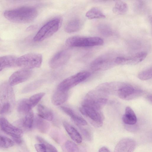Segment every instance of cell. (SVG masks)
Segmentation results:
<instances>
[{
  "instance_id": "6da1fadb",
  "label": "cell",
  "mask_w": 152,
  "mask_h": 152,
  "mask_svg": "<svg viewBox=\"0 0 152 152\" xmlns=\"http://www.w3.org/2000/svg\"><path fill=\"white\" fill-rule=\"evenodd\" d=\"M38 15L36 9L30 7H22L7 10L4 13L8 20L18 23H30L34 20Z\"/></svg>"
},
{
  "instance_id": "7a4b0ae2",
  "label": "cell",
  "mask_w": 152,
  "mask_h": 152,
  "mask_svg": "<svg viewBox=\"0 0 152 152\" xmlns=\"http://www.w3.org/2000/svg\"><path fill=\"white\" fill-rule=\"evenodd\" d=\"M8 83L0 85V114L9 113L13 110L15 104V94L13 89Z\"/></svg>"
},
{
  "instance_id": "3957f363",
  "label": "cell",
  "mask_w": 152,
  "mask_h": 152,
  "mask_svg": "<svg viewBox=\"0 0 152 152\" xmlns=\"http://www.w3.org/2000/svg\"><path fill=\"white\" fill-rule=\"evenodd\" d=\"M103 40L97 37L74 36L68 38L66 41V45L69 47H88L102 45Z\"/></svg>"
},
{
  "instance_id": "277c9868",
  "label": "cell",
  "mask_w": 152,
  "mask_h": 152,
  "mask_svg": "<svg viewBox=\"0 0 152 152\" xmlns=\"http://www.w3.org/2000/svg\"><path fill=\"white\" fill-rule=\"evenodd\" d=\"M61 23L60 19H53L46 23L38 31L33 38L36 42H40L50 37L57 31Z\"/></svg>"
},
{
  "instance_id": "5b68a950",
  "label": "cell",
  "mask_w": 152,
  "mask_h": 152,
  "mask_svg": "<svg viewBox=\"0 0 152 152\" xmlns=\"http://www.w3.org/2000/svg\"><path fill=\"white\" fill-rule=\"evenodd\" d=\"M42 60V55L38 53H30L17 58V65L23 69H30L39 67Z\"/></svg>"
},
{
  "instance_id": "8992f818",
  "label": "cell",
  "mask_w": 152,
  "mask_h": 152,
  "mask_svg": "<svg viewBox=\"0 0 152 152\" xmlns=\"http://www.w3.org/2000/svg\"><path fill=\"white\" fill-rule=\"evenodd\" d=\"M79 110L83 115L90 120L94 126L99 127L102 126L104 116L101 109L93 107L82 105Z\"/></svg>"
},
{
  "instance_id": "52a82bcc",
  "label": "cell",
  "mask_w": 152,
  "mask_h": 152,
  "mask_svg": "<svg viewBox=\"0 0 152 152\" xmlns=\"http://www.w3.org/2000/svg\"><path fill=\"white\" fill-rule=\"evenodd\" d=\"M90 75L91 73L88 71L79 72L63 80L58 85L57 89L68 91L70 89L86 80Z\"/></svg>"
},
{
  "instance_id": "ba28073f",
  "label": "cell",
  "mask_w": 152,
  "mask_h": 152,
  "mask_svg": "<svg viewBox=\"0 0 152 152\" xmlns=\"http://www.w3.org/2000/svg\"><path fill=\"white\" fill-rule=\"evenodd\" d=\"M142 93V90L135 88L130 84L123 83L117 92L120 98L126 100L135 99L141 96Z\"/></svg>"
},
{
  "instance_id": "9c48e42d",
  "label": "cell",
  "mask_w": 152,
  "mask_h": 152,
  "mask_svg": "<svg viewBox=\"0 0 152 152\" xmlns=\"http://www.w3.org/2000/svg\"><path fill=\"white\" fill-rule=\"evenodd\" d=\"M115 58L107 55H102L91 63V68L94 71L107 69L116 64L115 61Z\"/></svg>"
},
{
  "instance_id": "30bf717a",
  "label": "cell",
  "mask_w": 152,
  "mask_h": 152,
  "mask_svg": "<svg viewBox=\"0 0 152 152\" xmlns=\"http://www.w3.org/2000/svg\"><path fill=\"white\" fill-rule=\"evenodd\" d=\"M147 55V53L146 52L142 51L130 56L116 57L115 61L116 64L135 65L143 61Z\"/></svg>"
},
{
  "instance_id": "8fae6325",
  "label": "cell",
  "mask_w": 152,
  "mask_h": 152,
  "mask_svg": "<svg viewBox=\"0 0 152 152\" xmlns=\"http://www.w3.org/2000/svg\"><path fill=\"white\" fill-rule=\"evenodd\" d=\"M32 72L30 69H23L13 73L10 77L8 83L11 86L24 82L31 76Z\"/></svg>"
},
{
  "instance_id": "7c38bea8",
  "label": "cell",
  "mask_w": 152,
  "mask_h": 152,
  "mask_svg": "<svg viewBox=\"0 0 152 152\" xmlns=\"http://www.w3.org/2000/svg\"><path fill=\"white\" fill-rule=\"evenodd\" d=\"M70 56V52L67 50H62L58 52L50 60V66L53 69H56L61 66L67 61Z\"/></svg>"
},
{
  "instance_id": "4fadbf2b",
  "label": "cell",
  "mask_w": 152,
  "mask_h": 152,
  "mask_svg": "<svg viewBox=\"0 0 152 152\" xmlns=\"http://www.w3.org/2000/svg\"><path fill=\"white\" fill-rule=\"evenodd\" d=\"M0 128L3 132L13 138H21L23 134L21 129L12 125L4 118H0Z\"/></svg>"
},
{
  "instance_id": "5bb4252c",
  "label": "cell",
  "mask_w": 152,
  "mask_h": 152,
  "mask_svg": "<svg viewBox=\"0 0 152 152\" xmlns=\"http://www.w3.org/2000/svg\"><path fill=\"white\" fill-rule=\"evenodd\" d=\"M136 146V142L133 139L123 138L116 145L114 152H133Z\"/></svg>"
},
{
  "instance_id": "9a60e30c",
  "label": "cell",
  "mask_w": 152,
  "mask_h": 152,
  "mask_svg": "<svg viewBox=\"0 0 152 152\" xmlns=\"http://www.w3.org/2000/svg\"><path fill=\"white\" fill-rule=\"evenodd\" d=\"M63 124L65 129L71 138L77 143H81L82 141V137L78 131L66 121H64Z\"/></svg>"
},
{
  "instance_id": "2e32d148",
  "label": "cell",
  "mask_w": 152,
  "mask_h": 152,
  "mask_svg": "<svg viewBox=\"0 0 152 152\" xmlns=\"http://www.w3.org/2000/svg\"><path fill=\"white\" fill-rule=\"evenodd\" d=\"M17 58L12 55L0 57V72L4 69L17 66Z\"/></svg>"
},
{
  "instance_id": "e0dca14e",
  "label": "cell",
  "mask_w": 152,
  "mask_h": 152,
  "mask_svg": "<svg viewBox=\"0 0 152 152\" xmlns=\"http://www.w3.org/2000/svg\"><path fill=\"white\" fill-rule=\"evenodd\" d=\"M60 108L64 112L70 116L72 121L78 125L85 126L87 125V123L84 119L76 114L70 108L64 106H61Z\"/></svg>"
},
{
  "instance_id": "ac0fdd59",
  "label": "cell",
  "mask_w": 152,
  "mask_h": 152,
  "mask_svg": "<svg viewBox=\"0 0 152 152\" xmlns=\"http://www.w3.org/2000/svg\"><path fill=\"white\" fill-rule=\"evenodd\" d=\"M68 92L57 89L52 97L53 104L55 105H59L64 103L68 98Z\"/></svg>"
},
{
  "instance_id": "d6986e66",
  "label": "cell",
  "mask_w": 152,
  "mask_h": 152,
  "mask_svg": "<svg viewBox=\"0 0 152 152\" xmlns=\"http://www.w3.org/2000/svg\"><path fill=\"white\" fill-rule=\"evenodd\" d=\"M122 120L124 124L128 125H133L136 123V116L134 111L130 107L127 106L126 107Z\"/></svg>"
},
{
  "instance_id": "ffe728a7",
  "label": "cell",
  "mask_w": 152,
  "mask_h": 152,
  "mask_svg": "<svg viewBox=\"0 0 152 152\" xmlns=\"http://www.w3.org/2000/svg\"><path fill=\"white\" fill-rule=\"evenodd\" d=\"M81 23L78 18L72 19L68 22L64 26L65 31L68 33L76 32L79 30L81 27Z\"/></svg>"
},
{
  "instance_id": "44dd1931",
  "label": "cell",
  "mask_w": 152,
  "mask_h": 152,
  "mask_svg": "<svg viewBox=\"0 0 152 152\" xmlns=\"http://www.w3.org/2000/svg\"><path fill=\"white\" fill-rule=\"evenodd\" d=\"M38 116L47 121H51L53 118V114L51 111L44 105L39 104L37 106Z\"/></svg>"
},
{
  "instance_id": "7402d4cb",
  "label": "cell",
  "mask_w": 152,
  "mask_h": 152,
  "mask_svg": "<svg viewBox=\"0 0 152 152\" xmlns=\"http://www.w3.org/2000/svg\"><path fill=\"white\" fill-rule=\"evenodd\" d=\"M34 119V114L31 110L25 114L24 117L20 120L19 122L25 128L30 129L32 127Z\"/></svg>"
},
{
  "instance_id": "603a6c76",
  "label": "cell",
  "mask_w": 152,
  "mask_h": 152,
  "mask_svg": "<svg viewBox=\"0 0 152 152\" xmlns=\"http://www.w3.org/2000/svg\"><path fill=\"white\" fill-rule=\"evenodd\" d=\"M32 108L29 102L28 99H21L18 103L17 106V111L21 114H26L32 110Z\"/></svg>"
},
{
  "instance_id": "cb8c5ba5",
  "label": "cell",
  "mask_w": 152,
  "mask_h": 152,
  "mask_svg": "<svg viewBox=\"0 0 152 152\" xmlns=\"http://www.w3.org/2000/svg\"><path fill=\"white\" fill-rule=\"evenodd\" d=\"M128 7L127 4L121 1H117L115 2L113 8V11L115 14L123 15L128 11Z\"/></svg>"
},
{
  "instance_id": "d4e9b609",
  "label": "cell",
  "mask_w": 152,
  "mask_h": 152,
  "mask_svg": "<svg viewBox=\"0 0 152 152\" xmlns=\"http://www.w3.org/2000/svg\"><path fill=\"white\" fill-rule=\"evenodd\" d=\"M86 16L89 19L104 18L106 17L105 15L98 8L94 7L88 11Z\"/></svg>"
},
{
  "instance_id": "484cf974",
  "label": "cell",
  "mask_w": 152,
  "mask_h": 152,
  "mask_svg": "<svg viewBox=\"0 0 152 152\" xmlns=\"http://www.w3.org/2000/svg\"><path fill=\"white\" fill-rule=\"evenodd\" d=\"M35 124L37 129L42 133L47 132L50 128V125L49 123L45 120L39 116L36 118Z\"/></svg>"
},
{
  "instance_id": "4316f807",
  "label": "cell",
  "mask_w": 152,
  "mask_h": 152,
  "mask_svg": "<svg viewBox=\"0 0 152 152\" xmlns=\"http://www.w3.org/2000/svg\"><path fill=\"white\" fill-rule=\"evenodd\" d=\"M43 82L44 80H38L33 82L25 86L22 90V92L26 93L32 91L40 86Z\"/></svg>"
},
{
  "instance_id": "83f0119b",
  "label": "cell",
  "mask_w": 152,
  "mask_h": 152,
  "mask_svg": "<svg viewBox=\"0 0 152 152\" xmlns=\"http://www.w3.org/2000/svg\"><path fill=\"white\" fill-rule=\"evenodd\" d=\"M45 94L44 92L38 93L32 95L28 99L29 102L32 108L37 104Z\"/></svg>"
},
{
  "instance_id": "f1b7e54d",
  "label": "cell",
  "mask_w": 152,
  "mask_h": 152,
  "mask_svg": "<svg viewBox=\"0 0 152 152\" xmlns=\"http://www.w3.org/2000/svg\"><path fill=\"white\" fill-rule=\"evenodd\" d=\"M14 142L10 139L0 135V147L7 148L13 146Z\"/></svg>"
},
{
  "instance_id": "f546056e",
  "label": "cell",
  "mask_w": 152,
  "mask_h": 152,
  "mask_svg": "<svg viewBox=\"0 0 152 152\" xmlns=\"http://www.w3.org/2000/svg\"><path fill=\"white\" fill-rule=\"evenodd\" d=\"M36 139L40 143L43 144L46 149L49 152H58L57 149L54 146L48 142L42 137L37 136L36 137Z\"/></svg>"
},
{
  "instance_id": "4dcf8cb0",
  "label": "cell",
  "mask_w": 152,
  "mask_h": 152,
  "mask_svg": "<svg viewBox=\"0 0 152 152\" xmlns=\"http://www.w3.org/2000/svg\"><path fill=\"white\" fill-rule=\"evenodd\" d=\"M152 69L151 67L140 72L138 75V78L141 80H148L152 77Z\"/></svg>"
},
{
  "instance_id": "1f68e13d",
  "label": "cell",
  "mask_w": 152,
  "mask_h": 152,
  "mask_svg": "<svg viewBox=\"0 0 152 152\" xmlns=\"http://www.w3.org/2000/svg\"><path fill=\"white\" fill-rule=\"evenodd\" d=\"M65 145L68 152H80L77 146L71 141H67L65 143Z\"/></svg>"
},
{
  "instance_id": "d6a6232c",
  "label": "cell",
  "mask_w": 152,
  "mask_h": 152,
  "mask_svg": "<svg viewBox=\"0 0 152 152\" xmlns=\"http://www.w3.org/2000/svg\"><path fill=\"white\" fill-rule=\"evenodd\" d=\"M99 31L102 34L109 36L112 34V31L110 27L107 25H101L99 26Z\"/></svg>"
},
{
  "instance_id": "836d02e7",
  "label": "cell",
  "mask_w": 152,
  "mask_h": 152,
  "mask_svg": "<svg viewBox=\"0 0 152 152\" xmlns=\"http://www.w3.org/2000/svg\"><path fill=\"white\" fill-rule=\"evenodd\" d=\"M34 147L37 152H45L46 148L44 145L42 143L36 144Z\"/></svg>"
},
{
  "instance_id": "e575fe53",
  "label": "cell",
  "mask_w": 152,
  "mask_h": 152,
  "mask_svg": "<svg viewBox=\"0 0 152 152\" xmlns=\"http://www.w3.org/2000/svg\"><path fill=\"white\" fill-rule=\"evenodd\" d=\"M98 152H110V151L106 147H102L99 149Z\"/></svg>"
},
{
  "instance_id": "d590c367",
  "label": "cell",
  "mask_w": 152,
  "mask_h": 152,
  "mask_svg": "<svg viewBox=\"0 0 152 152\" xmlns=\"http://www.w3.org/2000/svg\"><path fill=\"white\" fill-rule=\"evenodd\" d=\"M14 141L17 144H20L21 143L22 140L21 138L15 137L13 138Z\"/></svg>"
},
{
  "instance_id": "8d00e7d4",
  "label": "cell",
  "mask_w": 152,
  "mask_h": 152,
  "mask_svg": "<svg viewBox=\"0 0 152 152\" xmlns=\"http://www.w3.org/2000/svg\"><path fill=\"white\" fill-rule=\"evenodd\" d=\"M146 99L151 104L152 103V95L151 94H148L146 96Z\"/></svg>"
},
{
  "instance_id": "74e56055",
  "label": "cell",
  "mask_w": 152,
  "mask_h": 152,
  "mask_svg": "<svg viewBox=\"0 0 152 152\" xmlns=\"http://www.w3.org/2000/svg\"><path fill=\"white\" fill-rule=\"evenodd\" d=\"M35 28V26H30L29 27H28V28H27V30L28 31H30L32 30L34 28Z\"/></svg>"
},
{
  "instance_id": "f35d334b",
  "label": "cell",
  "mask_w": 152,
  "mask_h": 152,
  "mask_svg": "<svg viewBox=\"0 0 152 152\" xmlns=\"http://www.w3.org/2000/svg\"></svg>"
}]
</instances>
